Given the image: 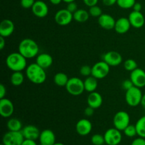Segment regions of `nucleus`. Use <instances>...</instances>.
Instances as JSON below:
<instances>
[{"label": "nucleus", "instance_id": "obj_25", "mask_svg": "<svg viewBox=\"0 0 145 145\" xmlns=\"http://www.w3.org/2000/svg\"><path fill=\"white\" fill-rule=\"evenodd\" d=\"M90 14H89V11H86L83 8H80L78 9L77 11H75L73 14V18L74 20L79 23H84L89 20Z\"/></svg>", "mask_w": 145, "mask_h": 145}, {"label": "nucleus", "instance_id": "obj_34", "mask_svg": "<svg viewBox=\"0 0 145 145\" xmlns=\"http://www.w3.org/2000/svg\"><path fill=\"white\" fill-rule=\"evenodd\" d=\"M89 13L91 16L94 17V18H99L100 16H101L103 14L101 8L97 5L89 7Z\"/></svg>", "mask_w": 145, "mask_h": 145}, {"label": "nucleus", "instance_id": "obj_29", "mask_svg": "<svg viewBox=\"0 0 145 145\" xmlns=\"http://www.w3.org/2000/svg\"><path fill=\"white\" fill-rule=\"evenodd\" d=\"M137 135L145 138V116L140 118L135 124Z\"/></svg>", "mask_w": 145, "mask_h": 145}, {"label": "nucleus", "instance_id": "obj_42", "mask_svg": "<svg viewBox=\"0 0 145 145\" xmlns=\"http://www.w3.org/2000/svg\"><path fill=\"white\" fill-rule=\"evenodd\" d=\"M7 93V89L3 84H0V99L5 98Z\"/></svg>", "mask_w": 145, "mask_h": 145}, {"label": "nucleus", "instance_id": "obj_26", "mask_svg": "<svg viewBox=\"0 0 145 145\" xmlns=\"http://www.w3.org/2000/svg\"><path fill=\"white\" fill-rule=\"evenodd\" d=\"M7 128L9 131H21L23 129L21 120L15 118H11L7 122Z\"/></svg>", "mask_w": 145, "mask_h": 145}, {"label": "nucleus", "instance_id": "obj_33", "mask_svg": "<svg viewBox=\"0 0 145 145\" xmlns=\"http://www.w3.org/2000/svg\"><path fill=\"white\" fill-rule=\"evenodd\" d=\"M91 142L93 145H103L106 144L104 136L101 134L93 135L91 138Z\"/></svg>", "mask_w": 145, "mask_h": 145}, {"label": "nucleus", "instance_id": "obj_13", "mask_svg": "<svg viewBox=\"0 0 145 145\" xmlns=\"http://www.w3.org/2000/svg\"><path fill=\"white\" fill-rule=\"evenodd\" d=\"M103 60L110 67H116L123 62V57L116 51H109L103 55Z\"/></svg>", "mask_w": 145, "mask_h": 145}, {"label": "nucleus", "instance_id": "obj_52", "mask_svg": "<svg viewBox=\"0 0 145 145\" xmlns=\"http://www.w3.org/2000/svg\"><path fill=\"white\" fill-rule=\"evenodd\" d=\"M106 145H108V144H106Z\"/></svg>", "mask_w": 145, "mask_h": 145}, {"label": "nucleus", "instance_id": "obj_21", "mask_svg": "<svg viewBox=\"0 0 145 145\" xmlns=\"http://www.w3.org/2000/svg\"><path fill=\"white\" fill-rule=\"evenodd\" d=\"M130 27H131V24L128 18L121 17L116 20L114 29L116 32L118 34H125L130 30Z\"/></svg>", "mask_w": 145, "mask_h": 145}, {"label": "nucleus", "instance_id": "obj_41", "mask_svg": "<svg viewBox=\"0 0 145 145\" xmlns=\"http://www.w3.org/2000/svg\"><path fill=\"white\" fill-rule=\"evenodd\" d=\"M83 2L86 4L87 7H91L93 6L97 5L99 0H83Z\"/></svg>", "mask_w": 145, "mask_h": 145}, {"label": "nucleus", "instance_id": "obj_12", "mask_svg": "<svg viewBox=\"0 0 145 145\" xmlns=\"http://www.w3.org/2000/svg\"><path fill=\"white\" fill-rule=\"evenodd\" d=\"M32 13L38 18H45L49 12L48 6L45 1L42 0H37L31 8Z\"/></svg>", "mask_w": 145, "mask_h": 145}, {"label": "nucleus", "instance_id": "obj_43", "mask_svg": "<svg viewBox=\"0 0 145 145\" xmlns=\"http://www.w3.org/2000/svg\"><path fill=\"white\" fill-rule=\"evenodd\" d=\"M118 0H103V4L106 7H111L117 4Z\"/></svg>", "mask_w": 145, "mask_h": 145}, {"label": "nucleus", "instance_id": "obj_51", "mask_svg": "<svg viewBox=\"0 0 145 145\" xmlns=\"http://www.w3.org/2000/svg\"><path fill=\"white\" fill-rule=\"evenodd\" d=\"M1 145H4V144H1Z\"/></svg>", "mask_w": 145, "mask_h": 145}, {"label": "nucleus", "instance_id": "obj_9", "mask_svg": "<svg viewBox=\"0 0 145 145\" xmlns=\"http://www.w3.org/2000/svg\"><path fill=\"white\" fill-rule=\"evenodd\" d=\"M110 72V66L104 61H100L92 66L91 75L97 79H104Z\"/></svg>", "mask_w": 145, "mask_h": 145}, {"label": "nucleus", "instance_id": "obj_3", "mask_svg": "<svg viewBox=\"0 0 145 145\" xmlns=\"http://www.w3.org/2000/svg\"><path fill=\"white\" fill-rule=\"evenodd\" d=\"M6 64L8 69L13 72H22L28 66L26 58L19 52L9 54L6 59Z\"/></svg>", "mask_w": 145, "mask_h": 145}, {"label": "nucleus", "instance_id": "obj_14", "mask_svg": "<svg viewBox=\"0 0 145 145\" xmlns=\"http://www.w3.org/2000/svg\"><path fill=\"white\" fill-rule=\"evenodd\" d=\"M14 112V106L10 99H0V115L3 118H10Z\"/></svg>", "mask_w": 145, "mask_h": 145}, {"label": "nucleus", "instance_id": "obj_35", "mask_svg": "<svg viewBox=\"0 0 145 145\" xmlns=\"http://www.w3.org/2000/svg\"><path fill=\"white\" fill-rule=\"evenodd\" d=\"M80 74L86 77L91 76L92 74V67L89 65H83L80 69Z\"/></svg>", "mask_w": 145, "mask_h": 145}, {"label": "nucleus", "instance_id": "obj_20", "mask_svg": "<svg viewBox=\"0 0 145 145\" xmlns=\"http://www.w3.org/2000/svg\"><path fill=\"white\" fill-rule=\"evenodd\" d=\"M14 24L11 20L4 19L0 24V36L7 38L13 34L14 31Z\"/></svg>", "mask_w": 145, "mask_h": 145}, {"label": "nucleus", "instance_id": "obj_28", "mask_svg": "<svg viewBox=\"0 0 145 145\" xmlns=\"http://www.w3.org/2000/svg\"><path fill=\"white\" fill-rule=\"evenodd\" d=\"M69 78H68L67 75L63 72H58L55 74L54 76V83L58 86H66L67 84L68 80Z\"/></svg>", "mask_w": 145, "mask_h": 145}, {"label": "nucleus", "instance_id": "obj_15", "mask_svg": "<svg viewBox=\"0 0 145 145\" xmlns=\"http://www.w3.org/2000/svg\"><path fill=\"white\" fill-rule=\"evenodd\" d=\"M92 130V123L88 119H81L76 124V131L81 136H86Z\"/></svg>", "mask_w": 145, "mask_h": 145}, {"label": "nucleus", "instance_id": "obj_17", "mask_svg": "<svg viewBox=\"0 0 145 145\" xmlns=\"http://www.w3.org/2000/svg\"><path fill=\"white\" fill-rule=\"evenodd\" d=\"M38 140L40 145H53L56 142V137L55 133L49 129H46L40 132Z\"/></svg>", "mask_w": 145, "mask_h": 145}, {"label": "nucleus", "instance_id": "obj_22", "mask_svg": "<svg viewBox=\"0 0 145 145\" xmlns=\"http://www.w3.org/2000/svg\"><path fill=\"white\" fill-rule=\"evenodd\" d=\"M103 97L97 91H93L89 93L87 97V104L90 107L94 109H97L102 106Z\"/></svg>", "mask_w": 145, "mask_h": 145}, {"label": "nucleus", "instance_id": "obj_37", "mask_svg": "<svg viewBox=\"0 0 145 145\" xmlns=\"http://www.w3.org/2000/svg\"><path fill=\"white\" fill-rule=\"evenodd\" d=\"M66 8L68 11H70L71 13L74 14L75 11H76L78 10V6L75 1H72V2L68 3L67 5Z\"/></svg>", "mask_w": 145, "mask_h": 145}, {"label": "nucleus", "instance_id": "obj_8", "mask_svg": "<svg viewBox=\"0 0 145 145\" xmlns=\"http://www.w3.org/2000/svg\"><path fill=\"white\" fill-rule=\"evenodd\" d=\"M105 142L108 145H119L121 142L122 136L121 131L116 127L109 128L105 132L104 135Z\"/></svg>", "mask_w": 145, "mask_h": 145}, {"label": "nucleus", "instance_id": "obj_19", "mask_svg": "<svg viewBox=\"0 0 145 145\" xmlns=\"http://www.w3.org/2000/svg\"><path fill=\"white\" fill-rule=\"evenodd\" d=\"M116 20L111 15L103 14L98 18V23L102 28L106 30H112L115 28Z\"/></svg>", "mask_w": 145, "mask_h": 145}, {"label": "nucleus", "instance_id": "obj_50", "mask_svg": "<svg viewBox=\"0 0 145 145\" xmlns=\"http://www.w3.org/2000/svg\"><path fill=\"white\" fill-rule=\"evenodd\" d=\"M53 145H65V144H64L63 143H61V142H55Z\"/></svg>", "mask_w": 145, "mask_h": 145}, {"label": "nucleus", "instance_id": "obj_24", "mask_svg": "<svg viewBox=\"0 0 145 145\" xmlns=\"http://www.w3.org/2000/svg\"><path fill=\"white\" fill-rule=\"evenodd\" d=\"M85 91L87 92L91 93V92L96 91V89L98 87V79L93 76L92 75L88 76L84 81Z\"/></svg>", "mask_w": 145, "mask_h": 145}, {"label": "nucleus", "instance_id": "obj_11", "mask_svg": "<svg viewBox=\"0 0 145 145\" xmlns=\"http://www.w3.org/2000/svg\"><path fill=\"white\" fill-rule=\"evenodd\" d=\"M130 79L135 86L143 88L145 86V71L137 67L134 71L130 72Z\"/></svg>", "mask_w": 145, "mask_h": 145}, {"label": "nucleus", "instance_id": "obj_5", "mask_svg": "<svg viewBox=\"0 0 145 145\" xmlns=\"http://www.w3.org/2000/svg\"><path fill=\"white\" fill-rule=\"evenodd\" d=\"M65 88L69 94L74 96H80L85 91L84 81L78 77L69 78Z\"/></svg>", "mask_w": 145, "mask_h": 145}, {"label": "nucleus", "instance_id": "obj_10", "mask_svg": "<svg viewBox=\"0 0 145 145\" xmlns=\"http://www.w3.org/2000/svg\"><path fill=\"white\" fill-rule=\"evenodd\" d=\"M54 19L56 24L59 25L63 26V25H69L74 19L73 14L68 11L67 8H63L55 13Z\"/></svg>", "mask_w": 145, "mask_h": 145}, {"label": "nucleus", "instance_id": "obj_31", "mask_svg": "<svg viewBox=\"0 0 145 145\" xmlns=\"http://www.w3.org/2000/svg\"><path fill=\"white\" fill-rule=\"evenodd\" d=\"M124 68L128 72H133L137 68V63L133 59H127L124 62Z\"/></svg>", "mask_w": 145, "mask_h": 145}, {"label": "nucleus", "instance_id": "obj_49", "mask_svg": "<svg viewBox=\"0 0 145 145\" xmlns=\"http://www.w3.org/2000/svg\"><path fill=\"white\" fill-rule=\"evenodd\" d=\"M75 1V0H62V1L67 3V4H68V3H70V2H72V1Z\"/></svg>", "mask_w": 145, "mask_h": 145}, {"label": "nucleus", "instance_id": "obj_44", "mask_svg": "<svg viewBox=\"0 0 145 145\" xmlns=\"http://www.w3.org/2000/svg\"><path fill=\"white\" fill-rule=\"evenodd\" d=\"M21 145H38L37 144L35 140H28V139H25Z\"/></svg>", "mask_w": 145, "mask_h": 145}, {"label": "nucleus", "instance_id": "obj_36", "mask_svg": "<svg viewBox=\"0 0 145 145\" xmlns=\"http://www.w3.org/2000/svg\"><path fill=\"white\" fill-rule=\"evenodd\" d=\"M35 0H21V6L24 8H31L33 6Z\"/></svg>", "mask_w": 145, "mask_h": 145}, {"label": "nucleus", "instance_id": "obj_38", "mask_svg": "<svg viewBox=\"0 0 145 145\" xmlns=\"http://www.w3.org/2000/svg\"><path fill=\"white\" fill-rule=\"evenodd\" d=\"M133 86H134V85H133V83L130 79H126V80L123 81V83H122V87L125 91L128 90Z\"/></svg>", "mask_w": 145, "mask_h": 145}, {"label": "nucleus", "instance_id": "obj_40", "mask_svg": "<svg viewBox=\"0 0 145 145\" xmlns=\"http://www.w3.org/2000/svg\"><path fill=\"white\" fill-rule=\"evenodd\" d=\"M94 113V108L90 107V106H88V107H86L84 110V115L87 117H91L92 116Z\"/></svg>", "mask_w": 145, "mask_h": 145}, {"label": "nucleus", "instance_id": "obj_16", "mask_svg": "<svg viewBox=\"0 0 145 145\" xmlns=\"http://www.w3.org/2000/svg\"><path fill=\"white\" fill-rule=\"evenodd\" d=\"M128 19L131 26L135 28H141L144 25L145 18L141 11H133L129 14Z\"/></svg>", "mask_w": 145, "mask_h": 145}, {"label": "nucleus", "instance_id": "obj_18", "mask_svg": "<svg viewBox=\"0 0 145 145\" xmlns=\"http://www.w3.org/2000/svg\"><path fill=\"white\" fill-rule=\"evenodd\" d=\"M21 133L24 138L33 140H36L39 139L40 135L39 129L36 126L33 125H28L23 127Z\"/></svg>", "mask_w": 145, "mask_h": 145}, {"label": "nucleus", "instance_id": "obj_6", "mask_svg": "<svg viewBox=\"0 0 145 145\" xmlns=\"http://www.w3.org/2000/svg\"><path fill=\"white\" fill-rule=\"evenodd\" d=\"M25 140L21 131H9L4 135L2 144L4 145H21Z\"/></svg>", "mask_w": 145, "mask_h": 145}, {"label": "nucleus", "instance_id": "obj_2", "mask_svg": "<svg viewBox=\"0 0 145 145\" xmlns=\"http://www.w3.org/2000/svg\"><path fill=\"white\" fill-rule=\"evenodd\" d=\"M18 52L26 59H31L38 56L39 53V46L34 40L31 38H24L18 45Z\"/></svg>", "mask_w": 145, "mask_h": 145}, {"label": "nucleus", "instance_id": "obj_32", "mask_svg": "<svg viewBox=\"0 0 145 145\" xmlns=\"http://www.w3.org/2000/svg\"><path fill=\"white\" fill-rule=\"evenodd\" d=\"M124 134L126 137H134L136 135H137V129H136L135 125H129L124 130Z\"/></svg>", "mask_w": 145, "mask_h": 145}, {"label": "nucleus", "instance_id": "obj_27", "mask_svg": "<svg viewBox=\"0 0 145 145\" xmlns=\"http://www.w3.org/2000/svg\"><path fill=\"white\" fill-rule=\"evenodd\" d=\"M24 78L22 72H14L10 77V82L13 86H19L24 83Z\"/></svg>", "mask_w": 145, "mask_h": 145}, {"label": "nucleus", "instance_id": "obj_4", "mask_svg": "<svg viewBox=\"0 0 145 145\" xmlns=\"http://www.w3.org/2000/svg\"><path fill=\"white\" fill-rule=\"evenodd\" d=\"M142 96V92L140 88L134 86L126 91L125 97L126 103L128 106L131 107H136L141 103Z\"/></svg>", "mask_w": 145, "mask_h": 145}, {"label": "nucleus", "instance_id": "obj_39", "mask_svg": "<svg viewBox=\"0 0 145 145\" xmlns=\"http://www.w3.org/2000/svg\"><path fill=\"white\" fill-rule=\"evenodd\" d=\"M130 145H145V138L139 137L133 140Z\"/></svg>", "mask_w": 145, "mask_h": 145}, {"label": "nucleus", "instance_id": "obj_23", "mask_svg": "<svg viewBox=\"0 0 145 145\" xmlns=\"http://www.w3.org/2000/svg\"><path fill=\"white\" fill-rule=\"evenodd\" d=\"M36 62L39 66L46 69L50 67L53 62V59L50 54L40 53L36 57Z\"/></svg>", "mask_w": 145, "mask_h": 145}, {"label": "nucleus", "instance_id": "obj_1", "mask_svg": "<svg viewBox=\"0 0 145 145\" xmlns=\"http://www.w3.org/2000/svg\"><path fill=\"white\" fill-rule=\"evenodd\" d=\"M25 76L28 80L35 84H41L46 80L47 74L45 69L35 63H31L25 69Z\"/></svg>", "mask_w": 145, "mask_h": 145}, {"label": "nucleus", "instance_id": "obj_30", "mask_svg": "<svg viewBox=\"0 0 145 145\" xmlns=\"http://www.w3.org/2000/svg\"><path fill=\"white\" fill-rule=\"evenodd\" d=\"M135 3V0H118L117 1L118 6L123 9H128V8H133Z\"/></svg>", "mask_w": 145, "mask_h": 145}, {"label": "nucleus", "instance_id": "obj_45", "mask_svg": "<svg viewBox=\"0 0 145 145\" xmlns=\"http://www.w3.org/2000/svg\"><path fill=\"white\" fill-rule=\"evenodd\" d=\"M133 11H141L142 8V6L140 3L139 2H136L135 4H134L133 7Z\"/></svg>", "mask_w": 145, "mask_h": 145}, {"label": "nucleus", "instance_id": "obj_7", "mask_svg": "<svg viewBox=\"0 0 145 145\" xmlns=\"http://www.w3.org/2000/svg\"><path fill=\"white\" fill-rule=\"evenodd\" d=\"M113 125L120 131H123L130 125V115L125 111H118L116 113L113 118Z\"/></svg>", "mask_w": 145, "mask_h": 145}, {"label": "nucleus", "instance_id": "obj_48", "mask_svg": "<svg viewBox=\"0 0 145 145\" xmlns=\"http://www.w3.org/2000/svg\"><path fill=\"white\" fill-rule=\"evenodd\" d=\"M142 106L143 108L145 109V93L143 94L142 98V101H141V103H140Z\"/></svg>", "mask_w": 145, "mask_h": 145}, {"label": "nucleus", "instance_id": "obj_46", "mask_svg": "<svg viewBox=\"0 0 145 145\" xmlns=\"http://www.w3.org/2000/svg\"><path fill=\"white\" fill-rule=\"evenodd\" d=\"M6 38L2 36H0V49L2 50L4 48V47L6 46Z\"/></svg>", "mask_w": 145, "mask_h": 145}, {"label": "nucleus", "instance_id": "obj_47", "mask_svg": "<svg viewBox=\"0 0 145 145\" xmlns=\"http://www.w3.org/2000/svg\"><path fill=\"white\" fill-rule=\"evenodd\" d=\"M50 2L53 5H58L62 1V0H49Z\"/></svg>", "mask_w": 145, "mask_h": 145}]
</instances>
